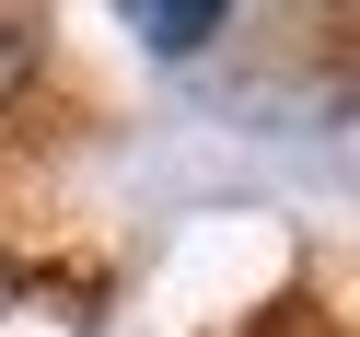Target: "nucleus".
<instances>
[{
	"instance_id": "1",
	"label": "nucleus",
	"mask_w": 360,
	"mask_h": 337,
	"mask_svg": "<svg viewBox=\"0 0 360 337\" xmlns=\"http://www.w3.org/2000/svg\"><path fill=\"white\" fill-rule=\"evenodd\" d=\"M221 12H233V0H117V24L140 35L151 58H198L221 35Z\"/></svg>"
}]
</instances>
